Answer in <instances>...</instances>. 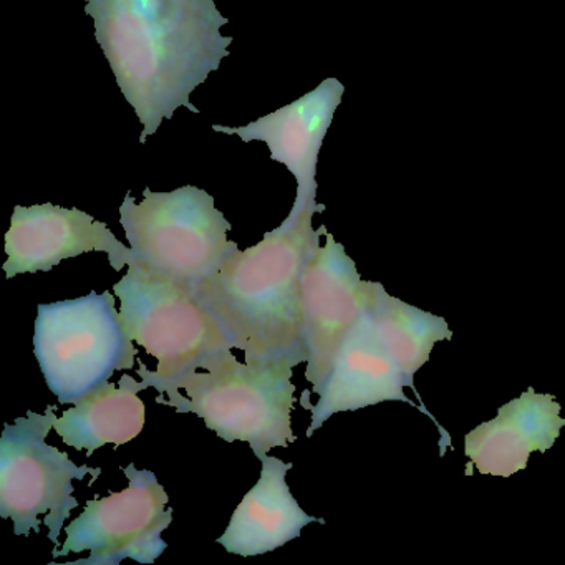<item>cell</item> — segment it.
Listing matches in <instances>:
<instances>
[{"label":"cell","instance_id":"1","mask_svg":"<svg viewBox=\"0 0 565 565\" xmlns=\"http://www.w3.org/2000/svg\"><path fill=\"white\" fill-rule=\"evenodd\" d=\"M121 94L143 125L140 143L178 108L200 114L190 97L230 57V19L214 0H85Z\"/></svg>","mask_w":565,"mask_h":565},{"label":"cell","instance_id":"2","mask_svg":"<svg viewBox=\"0 0 565 565\" xmlns=\"http://www.w3.org/2000/svg\"><path fill=\"white\" fill-rule=\"evenodd\" d=\"M326 210L317 196L296 198L292 211L277 230L246 250H234L193 289L194 299L226 333L231 349L246 362L309 360L303 329L302 276L313 250L320 247L312 227L316 213Z\"/></svg>","mask_w":565,"mask_h":565},{"label":"cell","instance_id":"3","mask_svg":"<svg viewBox=\"0 0 565 565\" xmlns=\"http://www.w3.org/2000/svg\"><path fill=\"white\" fill-rule=\"evenodd\" d=\"M296 363L237 362L226 352L210 370H194L174 383L168 399L178 413H194L224 441H244L257 459L297 441L292 428Z\"/></svg>","mask_w":565,"mask_h":565},{"label":"cell","instance_id":"4","mask_svg":"<svg viewBox=\"0 0 565 565\" xmlns=\"http://www.w3.org/2000/svg\"><path fill=\"white\" fill-rule=\"evenodd\" d=\"M114 292L120 299V317L134 342L158 360L154 372L140 362L143 388L160 395L194 370H210L230 352L226 333L194 299L186 286L153 273L135 259Z\"/></svg>","mask_w":565,"mask_h":565},{"label":"cell","instance_id":"5","mask_svg":"<svg viewBox=\"0 0 565 565\" xmlns=\"http://www.w3.org/2000/svg\"><path fill=\"white\" fill-rule=\"evenodd\" d=\"M38 312L35 359L62 405L81 402L117 370L134 369L138 350L110 292L42 303Z\"/></svg>","mask_w":565,"mask_h":565},{"label":"cell","instance_id":"6","mask_svg":"<svg viewBox=\"0 0 565 565\" xmlns=\"http://www.w3.org/2000/svg\"><path fill=\"white\" fill-rule=\"evenodd\" d=\"M140 204L128 193L120 223L135 256L143 266L193 289L239 249L227 239L230 221L214 206V198L196 186L171 193L143 191Z\"/></svg>","mask_w":565,"mask_h":565},{"label":"cell","instance_id":"7","mask_svg":"<svg viewBox=\"0 0 565 565\" xmlns=\"http://www.w3.org/2000/svg\"><path fill=\"white\" fill-rule=\"evenodd\" d=\"M54 406L44 415L29 412L14 425H6L0 438V515L14 521L15 535L41 534V515L49 539L58 545L65 521L78 505L74 498L75 479L87 475L100 478L102 468L77 466L67 452L47 445L54 428Z\"/></svg>","mask_w":565,"mask_h":565},{"label":"cell","instance_id":"8","mask_svg":"<svg viewBox=\"0 0 565 565\" xmlns=\"http://www.w3.org/2000/svg\"><path fill=\"white\" fill-rule=\"evenodd\" d=\"M124 472L128 488L88 501L67 525V541L52 552L54 557L88 551L90 557L75 564H118L125 558L153 564L167 551L161 534L173 522L167 491L153 472L140 471L134 462Z\"/></svg>","mask_w":565,"mask_h":565},{"label":"cell","instance_id":"9","mask_svg":"<svg viewBox=\"0 0 565 565\" xmlns=\"http://www.w3.org/2000/svg\"><path fill=\"white\" fill-rule=\"evenodd\" d=\"M302 276L303 329L307 352L306 380L317 393L326 383L337 352L365 312L372 282L362 280L345 247L326 233Z\"/></svg>","mask_w":565,"mask_h":565},{"label":"cell","instance_id":"10","mask_svg":"<svg viewBox=\"0 0 565 565\" xmlns=\"http://www.w3.org/2000/svg\"><path fill=\"white\" fill-rule=\"evenodd\" d=\"M6 253L8 279L19 274L51 273L62 260L85 253L107 254L117 273L137 259L134 249L120 243L107 224L77 207L67 210L51 203L15 206L6 234Z\"/></svg>","mask_w":565,"mask_h":565},{"label":"cell","instance_id":"11","mask_svg":"<svg viewBox=\"0 0 565 565\" xmlns=\"http://www.w3.org/2000/svg\"><path fill=\"white\" fill-rule=\"evenodd\" d=\"M406 386L425 405L416 390L415 380L403 372L380 339L372 313L366 307L340 345L329 376L317 392L319 403L310 409L312 425L307 429V438L335 413L355 412L383 402L406 403L423 413L422 406L405 395Z\"/></svg>","mask_w":565,"mask_h":565},{"label":"cell","instance_id":"12","mask_svg":"<svg viewBox=\"0 0 565 565\" xmlns=\"http://www.w3.org/2000/svg\"><path fill=\"white\" fill-rule=\"evenodd\" d=\"M345 92L337 78H327L299 100L246 127L213 125L214 131L237 135L244 143L264 141L270 160L286 164L297 180V198L317 196V163L327 131Z\"/></svg>","mask_w":565,"mask_h":565},{"label":"cell","instance_id":"13","mask_svg":"<svg viewBox=\"0 0 565 565\" xmlns=\"http://www.w3.org/2000/svg\"><path fill=\"white\" fill-rule=\"evenodd\" d=\"M561 403L548 393L527 388L499 408L498 416L469 431L465 438L468 475L476 466L481 475L511 478L527 468L532 452L554 446L565 426Z\"/></svg>","mask_w":565,"mask_h":565},{"label":"cell","instance_id":"14","mask_svg":"<svg viewBox=\"0 0 565 565\" xmlns=\"http://www.w3.org/2000/svg\"><path fill=\"white\" fill-rule=\"evenodd\" d=\"M259 481L244 495L234 511L226 532L216 539L230 554L241 557L267 554L299 537L312 522L326 524L323 519L307 514L286 482L292 462L274 456H263Z\"/></svg>","mask_w":565,"mask_h":565},{"label":"cell","instance_id":"15","mask_svg":"<svg viewBox=\"0 0 565 565\" xmlns=\"http://www.w3.org/2000/svg\"><path fill=\"white\" fill-rule=\"evenodd\" d=\"M141 390L143 385L128 375L121 376L118 386L104 383L55 419V433L65 445L87 449L88 456L105 445H127L145 426L147 409L138 396Z\"/></svg>","mask_w":565,"mask_h":565},{"label":"cell","instance_id":"16","mask_svg":"<svg viewBox=\"0 0 565 565\" xmlns=\"http://www.w3.org/2000/svg\"><path fill=\"white\" fill-rule=\"evenodd\" d=\"M369 310L380 339L412 380L429 362L433 347L452 339L443 317L390 296L380 282H372Z\"/></svg>","mask_w":565,"mask_h":565}]
</instances>
